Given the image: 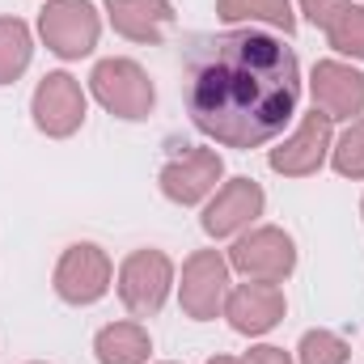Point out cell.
I'll use <instances>...</instances> for the list:
<instances>
[{"label":"cell","instance_id":"cell-1","mask_svg":"<svg viewBox=\"0 0 364 364\" xmlns=\"http://www.w3.org/2000/svg\"><path fill=\"white\" fill-rule=\"evenodd\" d=\"M182 73L191 123L225 149H259L275 140L301 102V64L292 47L255 26L191 38Z\"/></svg>","mask_w":364,"mask_h":364},{"label":"cell","instance_id":"cell-18","mask_svg":"<svg viewBox=\"0 0 364 364\" xmlns=\"http://www.w3.org/2000/svg\"><path fill=\"white\" fill-rule=\"evenodd\" d=\"M326 38H331V47H335L339 55L364 60V9L360 4H348V9L335 17V26L326 30Z\"/></svg>","mask_w":364,"mask_h":364},{"label":"cell","instance_id":"cell-17","mask_svg":"<svg viewBox=\"0 0 364 364\" xmlns=\"http://www.w3.org/2000/svg\"><path fill=\"white\" fill-rule=\"evenodd\" d=\"M34 55V38L30 26L21 17H0V85H13Z\"/></svg>","mask_w":364,"mask_h":364},{"label":"cell","instance_id":"cell-4","mask_svg":"<svg viewBox=\"0 0 364 364\" xmlns=\"http://www.w3.org/2000/svg\"><path fill=\"white\" fill-rule=\"evenodd\" d=\"M170 288H174V263L161 250H136V255L123 259V267H119V301L127 305V314H136V318L161 314Z\"/></svg>","mask_w":364,"mask_h":364},{"label":"cell","instance_id":"cell-10","mask_svg":"<svg viewBox=\"0 0 364 364\" xmlns=\"http://www.w3.org/2000/svg\"><path fill=\"white\" fill-rule=\"evenodd\" d=\"M263 203H267V195H263V186L255 178H233L225 182L216 195H212V203L203 208V233L208 237H233V233H242L246 225H255V216H263Z\"/></svg>","mask_w":364,"mask_h":364},{"label":"cell","instance_id":"cell-22","mask_svg":"<svg viewBox=\"0 0 364 364\" xmlns=\"http://www.w3.org/2000/svg\"><path fill=\"white\" fill-rule=\"evenodd\" d=\"M246 364H292V356H288L284 348H272V343H263V348H250Z\"/></svg>","mask_w":364,"mask_h":364},{"label":"cell","instance_id":"cell-3","mask_svg":"<svg viewBox=\"0 0 364 364\" xmlns=\"http://www.w3.org/2000/svg\"><path fill=\"white\" fill-rule=\"evenodd\" d=\"M38 34L60 60H81L97 47L102 17L90 0H47V9L38 13Z\"/></svg>","mask_w":364,"mask_h":364},{"label":"cell","instance_id":"cell-11","mask_svg":"<svg viewBox=\"0 0 364 364\" xmlns=\"http://www.w3.org/2000/svg\"><path fill=\"white\" fill-rule=\"evenodd\" d=\"M220 174H225V161H220L216 149H186L182 157H174L161 170V195L170 203H182V208L203 203L216 191Z\"/></svg>","mask_w":364,"mask_h":364},{"label":"cell","instance_id":"cell-9","mask_svg":"<svg viewBox=\"0 0 364 364\" xmlns=\"http://www.w3.org/2000/svg\"><path fill=\"white\" fill-rule=\"evenodd\" d=\"M331 127H335V123H331L322 110L305 114L301 127H296L279 149H272L267 166H272L275 174H284V178H309V174H318L322 161L331 157V144H335V132H331Z\"/></svg>","mask_w":364,"mask_h":364},{"label":"cell","instance_id":"cell-24","mask_svg":"<svg viewBox=\"0 0 364 364\" xmlns=\"http://www.w3.org/2000/svg\"><path fill=\"white\" fill-rule=\"evenodd\" d=\"M360 216H364V203H360Z\"/></svg>","mask_w":364,"mask_h":364},{"label":"cell","instance_id":"cell-20","mask_svg":"<svg viewBox=\"0 0 364 364\" xmlns=\"http://www.w3.org/2000/svg\"><path fill=\"white\" fill-rule=\"evenodd\" d=\"M331 166L343 178H364V119H352V127L331 144Z\"/></svg>","mask_w":364,"mask_h":364},{"label":"cell","instance_id":"cell-19","mask_svg":"<svg viewBox=\"0 0 364 364\" xmlns=\"http://www.w3.org/2000/svg\"><path fill=\"white\" fill-rule=\"evenodd\" d=\"M348 343L335 331H305L301 348H296V364H348Z\"/></svg>","mask_w":364,"mask_h":364},{"label":"cell","instance_id":"cell-7","mask_svg":"<svg viewBox=\"0 0 364 364\" xmlns=\"http://www.w3.org/2000/svg\"><path fill=\"white\" fill-rule=\"evenodd\" d=\"M110 275H114V267H110L106 250L93 242H77L55 263V292L68 305H93L110 292Z\"/></svg>","mask_w":364,"mask_h":364},{"label":"cell","instance_id":"cell-13","mask_svg":"<svg viewBox=\"0 0 364 364\" xmlns=\"http://www.w3.org/2000/svg\"><path fill=\"white\" fill-rule=\"evenodd\" d=\"M309 93H314V110H322L331 123L364 114V73H356L352 64H339V60L314 64Z\"/></svg>","mask_w":364,"mask_h":364},{"label":"cell","instance_id":"cell-5","mask_svg":"<svg viewBox=\"0 0 364 364\" xmlns=\"http://www.w3.org/2000/svg\"><path fill=\"white\" fill-rule=\"evenodd\" d=\"M229 267L242 272L246 279H263V284H279L288 279L296 267V246L284 229L263 225V229H250L233 242L229 250Z\"/></svg>","mask_w":364,"mask_h":364},{"label":"cell","instance_id":"cell-6","mask_svg":"<svg viewBox=\"0 0 364 364\" xmlns=\"http://www.w3.org/2000/svg\"><path fill=\"white\" fill-rule=\"evenodd\" d=\"M182 314L195 322H212L216 314H225V296H229V259L220 250H195L182 263Z\"/></svg>","mask_w":364,"mask_h":364},{"label":"cell","instance_id":"cell-12","mask_svg":"<svg viewBox=\"0 0 364 364\" xmlns=\"http://www.w3.org/2000/svg\"><path fill=\"white\" fill-rule=\"evenodd\" d=\"M284 292L279 284H263V279H250V284H237L229 288L225 296V318L237 335H267L284 322Z\"/></svg>","mask_w":364,"mask_h":364},{"label":"cell","instance_id":"cell-15","mask_svg":"<svg viewBox=\"0 0 364 364\" xmlns=\"http://www.w3.org/2000/svg\"><path fill=\"white\" fill-rule=\"evenodd\" d=\"M149 352H153V339L140 322H110L93 339L97 364H149Z\"/></svg>","mask_w":364,"mask_h":364},{"label":"cell","instance_id":"cell-16","mask_svg":"<svg viewBox=\"0 0 364 364\" xmlns=\"http://www.w3.org/2000/svg\"><path fill=\"white\" fill-rule=\"evenodd\" d=\"M216 17L237 26V21H250V26H272L292 34L296 30V13L288 0H216Z\"/></svg>","mask_w":364,"mask_h":364},{"label":"cell","instance_id":"cell-8","mask_svg":"<svg viewBox=\"0 0 364 364\" xmlns=\"http://www.w3.org/2000/svg\"><path fill=\"white\" fill-rule=\"evenodd\" d=\"M30 114H34V127L51 140H64L73 136L81 123H85V93L81 81L68 77V73H47L38 81V90L30 97Z\"/></svg>","mask_w":364,"mask_h":364},{"label":"cell","instance_id":"cell-2","mask_svg":"<svg viewBox=\"0 0 364 364\" xmlns=\"http://www.w3.org/2000/svg\"><path fill=\"white\" fill-rule=\"evenodd\" d=\"M90 90L110 114H119L127 123L149 119L153 114V102H157L149 73L136 60H102L90 77Z\"/></svg>","mask_w":364,"mask_h":364},{"label":"cell","instance_id":"cell-14","mask_svg":"<svg viewBox=\"0 0 364 364\" xmlns=\"http://www.w3.org/2000/svg\"><path fill=\"white\" fill-rule=\"evenodd\" d=\"M106 17L114 34L132 43H161L174 30V4L170 0H106Z\"/></svg>","mask_w":364,"mask_h":364},{"label":"cell","instance_id":"cell-23","mask_svg":"<svg viewBox=\"0 0 364 364\" xmlns=\"http://www.w3.org/2000/svg\"><path fill=\"white\" fill-rule=\"evenodd\" d=\"M208 364H246V360H237V356H212Z\"/></svg>","mask_w":364,"mask_h":364},{"label":"cell","instance_id":"cell-21","mask_svg":"<svg viewBox=\"0 0 364 364\" xmlns=\"http://www.w3.org/2000/svg\"><path fill=\"white\" fill-rule=\"evenodd\" d=\"M343 9H348V0H301V13H305L318 30H331Z\"/></svg>","mask_w":364,"mask_h":364}]
</instances>
